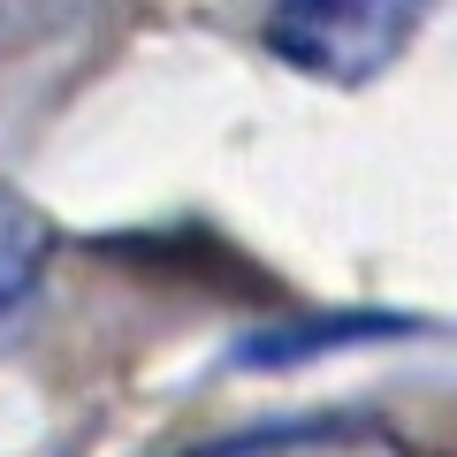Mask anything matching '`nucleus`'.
<instances>
[{"mask_svg": "<svg viewBox=\"0 0 457 457\" xmlns=\"http://www.w3.org/2000/svg\"><path fill=\"white\" fill-rule=\"evenodd\" d=\"M435 0H275L267 54L320 84H374L420 38Z\"/></svg>", "mask_w": 457, "mask_h": 457, "instance_id": "obj_1", "label": "nucleus"}, {"mask_svg": "<svg viewBox=\"0 0 457 457\" xmlns=\"http://www.w3.org/2000/svg\"><path fill=\"white\" fill-rule=\"evenodd\" d=\"M404 312H320L305 328H275V336H252L245 343V366H297V359H320L336 343H366V336H404Z\"/></svg>", "mask_w": 457, "mask_h": 457, "instance_id": "obj_2", "label": "nucleus"}, {"mask_svg": "<svg viewBox=\"0 0 457 457\" xmlns=\"http://www.w3.org/2000/svg\"><path fill=\"white\" fill-rule=\"evenodd\" d=\"M46 252H54L46 213L0 191V320H8V312H16L23 297L38 290V275H46Z\"/></svg>", "mask_w": 457, "mask_h": 457, "instance_id": "obj_3", "label": "nucleus"}]
</instances>
